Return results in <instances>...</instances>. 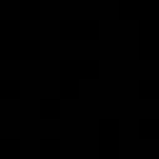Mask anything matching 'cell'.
Masks as SVG:
<instances>
[{
	"label": "cell",
	"mask_w": 159,
	"mask_h": 159,
	"mask_svg": "<svg viewBox=\"0 0 159 159\" xmlns=\"http://www.w3.org/2000/svg\"><path fill=\"white\" fill-rule=\"evenodd\" d=\"M40 40L32 37H20V35H10V37H0V57H37L40 55Z\"/></svg>",
	"instance_id": "6da1fadb"
},
{
	"label": "cell",
	"mask_w": 159,
	"mask_h": 159,
	"mask_svg": "<svg viewBox=\"0 0 159 159\" xmlns=\"http://www.w3.org/2000/svg\"><path fill=\"white\" fill-rule=\"evenodd\" d=\"M60 99H40V114L45 117V119H52V117H57L60 114Z\"/></svg>",
	"instance_id": "8fae6325"
},
{
	"label": "cell",
	"mask_w": 159,
	"mask_h": 159,
	"mask_svg": "<svg viewBox=\"0 0 159 159\" xmlns=\"http://www.w3.org/2000/svg\"><path fill=\"white\" fill-rule=\"evenodd\" d=\"M60 152H62V147H60L57 139H42L40 142V154L42 157H60Z\"/></svg>",
	"instance_id": "7c38bea8"
},
{
	"label": "cell",
	"mask_w": 159,
	"mask_h": 159,
	"mask_svg": "<svg viewBox=\"0 0 159 159\" xmlns=\"http://www.w3.org/2000/svg\"><path fill=\"white\" fill-rule=\"evenodd\" d=\"M139 94H142L144 99H159V77L142 80V82H139Z\"/></svg>",
	"instance_id": "ba28073f"
},
{
	"label": "cell",
	"mask_w": 159,
	"mask_h": 159,
	"mask_svg": "<svg viewBox=\"0 0 159 159\" xmlns=\"http://www.w3.org/2000/svg\"><path fill=\"white\" fill-rule=\"evenodd\" d=\"M119 15L127 20H149L159 15V0H119Z\"/></svg>",
	"instance_id": "3957f363"
},
{
	"label": "cell",
	"mask_w": 159,
	"mask_h": 159,
	"mask_svg": "<svg viewBox=\"0 0 159 159\" xmlns=\"http://www.w3.org/2000/svg\"><path fill=\"white\" fill-rule=\"evenodd\" d=\"M77 94H80V80L62 75V80H60V97L62 99H72Z\"/></svg>",
	"instance_id": "8992f818"
},
{
	"label": "cell",
	"mask_w": 159,
	"mask_h": 159,
	"mask_svg": "<svg viewBox=\"0 0 159 159\" xmlns=\"http://www.w3.org/2000/svg\"><path fill=\"white\" fill-rule=\"evenodd\" d=\"M20 80H5L0 77V99H12L20 94Z\"/></svg>",
	"instance_id": "52a82bcc"
},
{
	"label": "cell",
	"mask_w": 159,
	"mask_h": 159,
	"mask_svg": "<svg viewBox=\"0 0 159 159\" xmlns=\"http://www.w3.org/2000/svg\"><path fill=\"white\" fill-rule=\"evenodd\" d=\"M10 35H20V22L10 17H0V37H10Z\"/></svg>",
	"instance_id": "4fadbf2b"
},
{
	"label": "cell",
	"mask_w": 159,
	"mask_h": 159,
	"mask_svg": "<svg viewBox=\"0 0 159 159\" xmlns=\"http://www.w3.org/2000/svg\"><path fill=\"white\" fill-rule=\"evenodd\" d=\"M99 60H62L60 62V72L67 75V77H75V80H89V77H97L99 75Z\"/></svg>",
	"instance_id": "5b68a950"
},
{
	"label": "cell",
	"mask_w": 159,
	"mask_h": 159,
	"mask_svg": "<svg viewBox=\"0 0 159 159\" xmlns=\"http://www.w3.org/2000/svg\"><path fill=\"white\" fill-rule=\"evenodd\" d=\"M0 154H2V157H7V154L17 157V154H20V142H17V139H2V142H0Z\"/></svg>",
	"instance_id": "5bb4252c"
},
{
	"label": "cell",
	"mask_w": 159,
	"mask_h": 159,
	"mask_svg": "<svg viewBox=\"0 0 159 159\" xmlns=\"http://www.w3.org/2000/svg\"><path fill=\"white\" fill-rule=\"evenodd\" d=\"M139 134L144 139H159V119H142L139 122Z\"/></svg>",
	"instance_id": "30bf717a"
},
{
	"label": "cell",
	"mask_w": 159,
	"mask_h": 159,
	"mask_svg": "<svg viewBox=\"0 0 159 159\" xmlns=\"http://www.w3.org/2000/svg\"><path fill=\"white\" fill-rule=\"evenodd\" d=\"M99 154L102 157H117L119 154V122L117 119H102L99 122Z\"/></svg>",
	"instance_id": "277c9868"
},
{
	"label": "cell",
	"mask_w": 159,
	"mask_h": 159,
	"mask_svg": "<svg viewBox=\"0 0 159 159\" xmlns=\"http://www.w3.org/2000/svg\"><path fill=\"white\" fill-rule=\"evenodd\" d=\"M40 0H22L20 2V17L22 20H35L40 17Z\"/></svg>",
	"instance_id": "9c48e42d"
},
{
	"label": "cell",
	"mask_w": 159,
	"mask_h": 159,
	"mask_svg": "<svg viewBox=\"0 0 159 159\" xmlns=\"http://www.w3.org/2000/svg\"><path fill=\"white\" fill-rule=\"evenodd\" d=\"M60 35L67 40H89L99 35V20H84V17H72L60 22Z\"/></svg>",
	"instance_id": "7a4b0ae2"
}]
</instances>
